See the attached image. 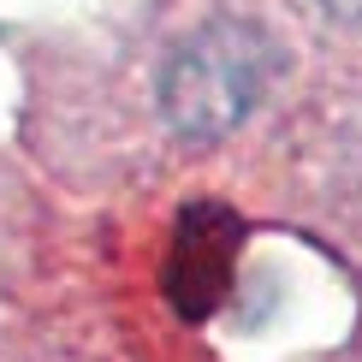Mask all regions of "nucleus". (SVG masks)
Listing matches in <instances>:
<instances>
[{
  "instance_id": "f257e3e1",
  "label": "nucleus",
  "mask_w": 362,
  "mask_h": 362,
  "mask_svg": "<svg viewBox=\"0 0 362 362\" xmlns=\"http://www.w3.org/2000/svg\"><path fill=\"white\" fill-rule=\"evenodd\" d=\"M279 71V48L250 18H208L167 54L160 113L178 137H226L255 113Z\"/></svg>"
},
{
  "instance_id": "f03ea898",
  "label": "nucleus",
  "mask_w": 362,
  "mask_h": 362,
  "mask_svg": "<svg viewBox=\"0 0 362 362\" xmlns=\"http://www.w3.org/2000/svg\"><path fill=\"white\" fill-rule=\"evenodd\" d=\"M327 18H344V24H362V0H315Z\"/></svg>"
}]
</instances>
